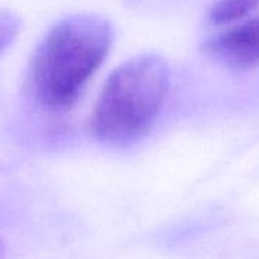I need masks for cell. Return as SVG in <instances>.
<instances>
[{
    "mask_svg": "<svg viewBox=\"0 0 259 259\" xmlns=\"http://www.w3.org/2000/svg\"><path fill=\"white\" fill-rule=\"evenodd\" d=\"M111 41V26L98 14H73L55 23L31 60L35 102L51 111L70 110L107 58Z\"/></svg>",
    "mask_w": 259,
    "mask_h": 259,
    "instance_id": "1",
    "label": "cell"
},
{
    "mask_svg": "<svg viewBox=\"0 0 259 259\" xmlns=\"http://www.w3.org/2000/svg\"><path fill=\"white\" fill-rule=\"evenodd\" d=\"M169 89V67L159 54H142L117 66L102 85L89 130L108 145H130L150 132Z\"/></svg>",
    "mask_w": 259,
    "mask_h": 259,
    "instance_id": "2",
    "label": "cell"
},
{
    "mask_svg": "<svg viewBox=\"0 0 259 259\" xmlns=\"http://www.w3.org/2000/svg\"><path fill=\"white\" fill-rule=\"evenodd\" d=\"M204 52L235 70L259 64V17L250 19L206 43Z\"/></svg>",
    "mask_w": 259,
    "mask_h": 259,
    "instance_id": "3",
    "label": "cell"
},
{
    "mask_svg": "<svg viewBox=\"0 0 259 259\" xmlns=\"http://www.w3.org/2000/svg\"><path fill=\"white\" fill-rule=\"evenodd\" d=\"M259 7V0H218L209 11V20L217 26L235 23Z\"/></svg>",
    "mask_w": 259,
    "mask_h": 259,
    "instance_id": "4",
    "label": "cell"
},
{
    "mask_svg": "<svg viewBox=\"0 0 259 259\" xmlns=\"http://www.w3.org/2000/svg\"><path fill=\"white\" fill-rule=\"evenodd\" d=\"M20 29L22 20L16 14L0 10V54H4L5 49L14 43Z\"/></svg>",
    "mask_w": 259,
    "mask_h": 259,
    "instance_id": "5",
    "label": "cell"
},
{
    "mask_svg": "<svg viewBox=\"0 0 259 259\" xmlns=\"http://www.w3.org/2000/svg\"><path fill=\"white\" fill-rule=\"evenodd\" d=\"M4 257H5V247H4L2 239H0V259H4Z\"/></svg>",
    "mask_w": 259,
    "mask_h": 259,
    "instance_id": "6",
    "label": "cell"
}]
</instances>
